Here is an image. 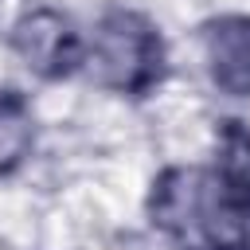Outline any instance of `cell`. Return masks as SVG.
<instances>
[{"instance_id": "5", "label": "cell", "mask_w": 250, "mask_h": 250, "mask_svg": "<svg viewBox=\"0 0 250 250\" xmlns=\"http://www.w3.org/2000/svg\"><path fill=\"white\" fill-rule=\"evenodd\" d=\"M8 125H31L23 113V102L12 94H0V156H16L23 145L16 137H8Z\"/></svg>"}, {"instance_id": "2", "label": "cell", "mask_w": 250, "mask_h": 250, "mask_svg": "<svg viewBox=\"0 0 250 250\" xmlns=\"http://www.w3.org/2000/svg\"><path fill=\"white\" fill-rule=\"evenodd\" d=\"M16 47L27 59V66L39 70V74H47V78H59V74L74 70L82 62V55H86L78 31L70 27V20L59 16V12H51V8H39V12H31V16L20 20Z\"/></svg>"}, {"instance_id": "1", "label": "cell", "mask_w": 250, "mask_h": 250, "mask_svg": "<svg viewBox=\"0 0 250 250\" xmlns=\"http://www.w3.org/2000/svg\"><path fill=\"white\" fill-rule=\"evenodd\" d=\"M86 59H90V70L98 74L102 86L137 94L160 78L164 51H160V35L148 20L117 8L98 20Z\"/></svg>"}, {"instance_id": "3", "label": "cell", "mask_w": 250, "mask_h": 250, "mask_svg": "<svg viewBox=\"0 0 250 250\" xmlns=\"http://www.w3.org/2000/svg\"><path fill=\"white\" fill-rule=\"evenodd\" d=\"M211 191L230 227L250 219V133L238 121H227L219 137V160L211 172Z\"/></svg>"}, {"instance_id": "4", "label": "cell", "mask_w": 250, "mask_h": 250, "mask_svg": "<svg viewBox=\"0 0 250 250\" xmlns=\"http://www.w3.org/2000/svg\"><path fill=\"white\" fill-rule=\"evenodd\" d=\"M203 55L215 86L227 94H250V16H227L207 23Z\"/></svg>"}]
</instances>
